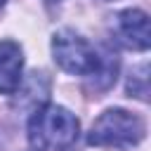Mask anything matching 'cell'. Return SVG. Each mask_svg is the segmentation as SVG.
Masks as SVG:
<instances>
[{
  "mask_svg": "<svg viewBox=\"0 0 151 151\" xmlns=\"http://www.w3.org/2000/svg\"><path fill=\"white\" fill-rule=\"evenodd\" d=\"M78 137V118L59 104H42L28 118V144L38 151H71Z\"/></svg>",
  "mask_w": 151,
  "mask_h": 151,
  "instance_id": "1",
  "label": "cell"
},
{
  "mask_svg": "<svg viewBox=\"0 0 151 151\" xmlns=\"http://www.w3.org/2000/svg\"><path fill=\"white\" fill-rule=\"evenodd\" d=\"M144 120L125 109H106L90 127L87 144L106 149H130L144 139Z\"/></svg>",
  "mask_w": 151,
  "mask_h": 151,
  "instance_id": "2",
  "label": "cell"
},
{
  "mask_svg": "<svg viewBox=\"0 0 151 151\" xmlns=\"http://www.w3.org/2000/svg\"><path fill=\"white\" fill-rule=\"evenodd\" d=\"M52 57L57 66L71 76H94L101 64V54L71 28H61L52 35Z\"/></svg>",
  "mask_w": 151,
  "mask_h": 151,
  "instance_id": "3",
  "label": "cell"
},
{
  "mask_svg": "<svg viewBox=\"0 0 151 151\" xmlns=\"http://www.w3.org/2000/svg\"><path fill=\"white\" fill-rule=\"evenodd\" d=\"M113 33L116 40L127 47V50H137V52H146L151 45V28H149V14L144 9H123L118 12L116 21H113Z\"/></svg>",
  "mask_w": 151,
  "mask_h": 151,
  "instance_id": "4",
  "label": "cell"
},
{
  "mask_svg": "<svg viewBox=\"0 0 151 151\" xmlns=\"http://www.w3.org/2000/svg\"><path fill=\"white\" fill-rule=\"evenodd\" d=\"M24 50L14 40H0V94H14L21 87Z\"/></svg>",
  "mask_w": 151,
  "mask_h": 151,
  "instance_id": "5",
  "label": "cell"
},
{
  "mask_svg": "<svg viewBox=\"0 0 151 151\" xmlns=\"http://www.w3.org/2000/svg\"><path fill=\"white\" fill-rule=\"evenodd\" d=\"M146 64H142L139 68H134L132 71V76H130V80H127V92H130V97H137V99H142V101H146V94H149V78H146Z\"/></svg>",
  "mask_w": 151,
  "mask_h": 151,
  "instance_id": "6",
  "label": "cell"
},
{
  "mask_svg": "<svg viewBox=\"0 0 151 151\" xmlns=\"http://www.w3.org/2000/svg\"><path fill=\"white\" fill-rule=\"evenodd\" d=\"M5 2H7V0H0V7H2V5H5Z\"/></svg>",
  "mask_w": 151,
  "mask_h": 151,
  "instance_id": "7",
  "label": "cell"
}]
</instances>
